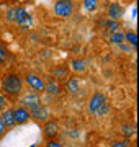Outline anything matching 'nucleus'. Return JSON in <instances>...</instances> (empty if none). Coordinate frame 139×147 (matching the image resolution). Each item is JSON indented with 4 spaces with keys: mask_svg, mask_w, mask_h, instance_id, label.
Listing matches in <instances>:
<instances>
[{
    "mask_svg": "<svg viewBox=\"0 0 139 147\" xmlns=\"http://www.w3.org/2000/svg\"><path fill=\"white\" fill-rule=\"evenodd\" d=\"M5 18H7L8 23L18 25L22 30H30V28L33 26L31 13H28V10L23 8V7H11V8H8Z\"/></svg>",
    "mask_w": 139,
    "mask_h": 147,
    "instance_id": "f257e3e1",
    "label": "nucleus"
},
{
    "mask_svg": "<svg viewBox=\"0 0 139 147\" xmlns=\"http://www.w3.org/2000/svg\"><path fill=\"white\" fill-rule=\"evenodd\" d=\"M2 90L10 96H20L23 92V79L16 74H8L2 79Z\"/></svg>",
    "mask_w": 139,
    "mask_h": 147,
    "instance_id": "f03ea898",
    "label": "nucleus"
},
{
    "mask_svg": "<svg viewBox=\"0 0 139 147\" xmlns=\"http://www.w3.org/2000/svg\"><path fill=\"white\" fill-rule=\"evenodd\" d=\"M54 13L59 18H69V16H72V13H74V2L72 0H56Z\"/></svg>",
    "mask_w": 139,
    "mask_h": 147,
    "instance_id": "7ed1b4c3",
    "label": "nucleus"
},
{
    "mask_svg": "<svg viewBox=\"0 0 139 147\" xmlns=\"http://www.w3.org/2000/svg\"><path fill=\"white\" fill-rule=\"evenodd\" d=\"M59 131H61V127H59V121L57 119H48L44 121L43 124V134L46 139H56L59 136Z\"/></svg>",
    "mask_w": 139,
    "mask_h": 147,
    "instance_id": "20e7f679",
    "label": "nucleus"
},
{
    "mask_svg": "<svg viewBox=\"0 0 139 147\" xmlns=\"http://www.w3.org/2000/svg\"><path fill=\"white\" fill-rule=\"evenodd\" d=\"M30 118L31 119H34L36 123H44V121L49 119V110L48 106L44 105V103H41V105L34 106V108H31L30 110Z\"/></svg>",
    "mask_w": 139,
    "mask_h": 147,
    "instance_id": "39448f33",
    "label": "nucleus"
},
{
    "mask_svg": "<svg viewBox=\"0 0 139 147\" xmlns=\"http://www.w3.org/2000/svg\"><path fill=\"white\" fill-rule=\"evenodd\" d=\"M43 101H41V96H39V93H36V92H30V93H25L22 96V105L26 108L28 111L31 110V108H34V106L41 105Z\"/></svg>",
    "mask_w": 139,
    "mask_h": 147,
    "instance_id": "423d86ee",
    "label": "nucleus"
},
{
    "mask_svg": "<svg viewBox=\"0 0 139 147\" xmlns=\"http://www.w3.org/2000/svg\"><path fill=\"white\" fill-rule=\"evenodd\" d=\"M105 101H108L107 96L103 93H100V92H95V93L90 96V100H88V111H90V115H96L98 108H100Z\"/></svg>",
    "mask_w": 139,
    "mask_h": 147,
    "instance_id": "0eeeda50",
    "label": "nucleus"
},
{
    "mask_svg": "<svg viewBox=\"0 0 139 147\" xmlns=\"http://www.w3.org/2000/svg\"><path fill=\"white\" fill-rule=\"evenodd\" d=\"M25 82H26L36 93L44 92V79H41V77L36 75V74H28L26 77H25Z\"/></svg>",
    "mask_w": 139,
    "mask_h": 147,
    "instance_id": "6e6552de",
    "label": "nucleus"
},
{
    "mask_svg": "<svg viewBox=\"0 0 139 147\" xmlns=\"http://www.w3.org/2000/svg\"><path fill=\"white\" fill-rule=\"evenodd\" d=\"M13 115H15V123L16 124H25L28 121L31 119L30 118V111L25 108V106H18L13 110Z\"/></svg>",
    "mask_w": 139,
    "mask_h": 147,
    "instance_id": "1a4fd4ad",
    "label": "nucleus"
},
{
    "mask_svg": "<svg viewBox=\"0 0 139 147\" xmlns=\"http://www.w3.org/2000/svg\"><path fill=\"white\" fill-rule=\"evenodd\" d=\"M44 92H48L49 95H61V85H59L57 80H54V79H48V80H44Z\"/></svg>",
    "mask_w": 139,
    "mask_h": 147,
    "instance_id": "9d476101",
    "label": "nucleus"
},
{
    "mask_svg": "<svg viewBox=\"0 0 139 147\" xmlns=\"http://www.w3.org/2000/svg\"><path fill=\"white\" fill-rule=\"evenodd\" d=\"M123 15H124V8L119 3H116V2L110 3V7H108V16L111 20H119Z\"/></svg>",
    "mask_w": 139,
    "mask_h": 147,
    "instance_id": "9b49d317",
    "label": "nucleus"
},
{
    "mask_svg": "<svg viewBox=\"0 0 139 147\" xmlns=\"http://www.w3.org/2000/svg\"><path fill=\"white\" fill-rule=\"evenodd\" d=\"M65 90L69 92L70 95H75L80 92V82L77 77H69V79L65 80Z\"/></svg>",
    "mask_w": 139,
    "mask_h": 147,
    "instance_id": "f8f14e48",
    "label": "nucleus"
},
{
    "mask_svg": "<svg viewBox=\"0 0 139 147\" xmlns=\"http://www.w3.org/2000/svg\"><path fill=\"white\" fill-rule=\"evenodd\" d=\"M2 119H3V124L7 127H13L16 124L15 123V115H13V110L11 108H5V110L2 111Z\"/></svg>",
    "mask_w": 139,
    "mask_h": 147,
    "instance_id": "ddd939ff",
    "label": "nucleus"
},
{
    "mask_svg": "<svg viewBox=\"0 0 139 147\" xmlns=\"http://www.w3.org/2000/svg\"><path fill=\"white\" fill-rule=\"evenodd\" d=\"M70 69H72L74 72H85L87 70L85 61H84V59H72V61H70Z\"/></svg>",
    "mask_w": 139,
    "mask_h": 147,
    "instance_id": "4468645a",
    "label": "nucleus"
},
{
    "mask_svg": "<svg viewBox=\"0 0 139 147\" xmlns=\"http://www.w3.org/2000/svg\"><path fill=\"white\" fill-rule=\"evenodd\" d=\"M124 41L128 42L131 47L136 49V46H138V34H136V31H126L124 33Z\"/></svg>",
    "mask_w": 139,
    "mask_h": 147,
    "instance_id": "2eb2a0df",
    "label": "nucleus"
},
{
    "mask_svg": "<svg viewBox=\"0 0 139 147\" xmlns=\"http://www.w3.org/2000/svg\"><path fill=\"white\" fill-rule=\"evenodd\" d=\"M108 41L111 42V44H121V42H124V33H121V31L110 33V38H108Z\"/></svg>",
    "mask_w": 139,
    "mask_h": 147,
    "instance_id": "dca6fc26",
    "label": "nucleus"
},
{
    "mask_svg": "<svg viewBox=\"0 0 139 147\" xmlns=\"http://www.w3.org/2000/svg\"><path fill=\"white\" fill-rule=\"evenodd\" d=\"M105 28H107L108 33H115V31H119V21L118 20H107L105 21Z\"/></svg>",
    "mask_w": 139,
    "mask_h": 147,
    "instance_id": "f3484780",
    "label": "nucleus"
},
{
    "mask_svg": "<svg viewBox=\"0 0 139 147\" xmlns=\"http://www.w3.org/2000/svg\"><path fill=\"white\" fill-rule=\"evenodd\" d=\"M7 57H8V47H7L5 41H2V39H0V64L5 62Z\"/></svg>",
    "mask_w": 139,
    "mask_h": 147,
    "instance_id": "a211bd4d",
    "label": "nucleus"
},
{
    "mask_svg": "<svg viewBox=\"0 0 139 147\" xmlns=\"http://www.w3.org/2000/svg\"><path fill=\"white\" fill-rule=\"evenodd\" d=\"M108 113H110V103L108 101H105L100 108H98V111H96V115L95 116H98V118H103V116H107Z\"/></svg>",
    "mask_w": 139,
    "mask_h": 147,
    "instance_id": "6ab92c4d",
    "label": "nucleus"
},
{
    "mask_svg": "<svg viewBox=\"0 0 139 147\" xmlns=\"http://www.w3.org/2000/svg\"><path fill=\"white\" fill-rule=\"evenodd\" d=\"M98 5V0H84V7L87 11H93Z\"/></svg>",
    "mask_w": 139,
    "mask_h": 147,
    "instance_id": "aec40b11",
    "label": "nucleus"
},
{
    "mask_svg": "<svg viewBox=\"0 0 139 147\" xmlns=\"http://www.w3.org/2000/svg\"><path fill=\"white\" fill-rule=\"evenodd\" d=\"M121 129H123V134L126 137H131L134 134V129H136V127H134L133 124H123V126H121Z\"/></svg>",
    "mask_w": 139,
    "mask_h": 147,
    "instance_id": "412c9836",
    "label": "nucleus"
},
{
    "mask_svg": "<svg viewBox=\"0 0 139 147\" xmlns=\"http://www.w3.org/2000/svg\"><path fill=\"white\" fill-rule=\"evenodd\" d=\"M46 147H62V146H61L56 139H49V141L46 142Z\"/></svg>",
    "mask_w": 139,
    "mask_h": 147,
    "instance_id": "4be33fe9",
    "label": "nucleus"
},
{
    "mask_svg": "<svg viewBox=\"0 0 139 147\" xmlns=\"http://www.w3.org/2000/svg\"><path fill=\"white\" fill-rule=\"evenodd\" d=\"M5 106H7V100H5V96L3 95H0V113L5 110Z\"/></svg>",
    "mask_w": 139,
    "mask_h": 147,
    "instance_id": "5701e85b",
    "label": "nucleus"
},
{
    "mask_svg": "<svg viewBox=\"0 0 139 147\" xmlns=\"http://www.w3.org/2000/svg\"><path fill=\"white\" fill-rule=\"evenodd\" d=\"M5 131H7V126L3 124V119H2V116H0V137L5 134Z\"/></svg>",
    "mask_w": 139,
    "mask_h": 147,
    "instance_id": "b1692460",
    "label": "nucleus"
},
{
    "mask_svg": "<svg viewBox=\"0 0 139 147\" xmlns=\"http://www.w3.org/2000/svg\"><path fill=\"white\" fill-rule=\"evenodd\" d=\"M110 147H126V142H119V141H115L111 142V146Z\"/></svg>",
    "mask_w": 139,
    "mask_h": 147,
    "instance_id": "393cba45",
    "label": "nucleus"
},
{
    "mask_svg": "<svg viewBox=\"0 0 139 147\" xmlns=\"http://www.w3.org/2000/svg\"><path fill=\"white\" fill-rule=\"evenodd\" d=\"M31 147H34V146H31Z\"/></svg>",
    "mask_w": 139,
    "mask_h": 147,
    "instance_id": "a878e982",
    "label": "nucleus"
}]
</instances>
